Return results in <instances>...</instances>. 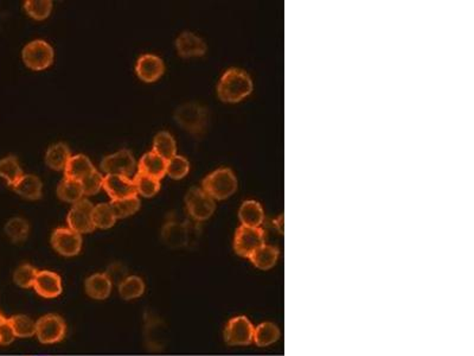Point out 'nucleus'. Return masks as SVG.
Segmentation results:
<instances>
[{"mask_svg": "<svg viewBox=\"0 0 474 356\" xmlns=\"http://www.w3.org/2000/svg\"><path fill=\"white\" fill-rule=\"evenodd\" d=\"M51 245L63 257H74L82 249V236L70 228H57L51 236Z\"/></svg>", "mask_w": 474, "mask_h": 356, "instance_id": "nucleus-12", "label": "nucleus"}, {"mask_svg": "<svg viewBox=\"0 0 474 356\" xmlns=\"http://www.w3.org/2000/svg\"><path fill=\"white\" fill-rule=\"evenodd\" d=\"M202 189L213 200H226L237 190V178L233 170L221 168L204 178Z\"/></svg>", "mask_w": 474, "mask_h": 356, "instance_id": "nucleus-3", "label": "nucleus"}, {"mask_svg": "<svg viewBox=\"0 0 474 356\" xmlns=\"http://www.w3.org/2000/svg\"><path fill=\"white\" fill-rule=\"evenodd\" d=\"M85 286V292L89 297L103 301L111 294L113 283L106 273H95L87 278Z\"/></svg>", "mask_w": 474, "mask_h": 356, "instance_id": "nucleus-18", "label": "nucleus"}, {"mask_svg": "<svg viewBox=\"0 0 474 356\" xmlns=\"http://www.w3.org/2000/svg\"><path fill=\"white\" fill-rule=\"evenodd\" d=\"M16 338H32L36 335V323L25 315H16L8 318Z\"/></svg>", "mask_w": 474, "mask_h": 356, "instance_id": "nucleus-33", "label": "nucleus"}, {"mask_svg": "<svg viewBox=\"0 0 474 356\" xmlns=\"http://www.w3.org/2000/svg\"><path fill=\"white\" fill-rule=\"evenodd\" d=\"M22 58L27 68L36 71H44L53 64L55 53L48 42L36 40L25 45Z\"/></svg>", "mask_w": 474, "mask_h": 356, "instance_id": "nucleus-5", "label": "nucleus"}, {"mask_svg": "<svg viewBox=\"0 0 474 356\" xmlns=\"http://www.w3.org/2000/svg\"><path fill=\"white\" fill-rule=\"evenodd\" d=\"M189 171H190V163L185 157L176 155L171 160H168L166 175L169 177L173 179H182L189 174Z\"/></svg>", "mask_w": 474, "mask_h": 356, "instance_id": "nucleus-36", "label": "nucleus"}, {"mask_svg": "<svg viewBox=\"0 0 474 356\" xmlns=\"http://www.w3.org/2000/svg\"><path fill=\"white\" fill-rule=\"evenodd\" d=\"M165 66L161 58L155 55H142L137 60L135 73L137 77L144 82L151 84L158 80L164 74Z\"/></svg>", "mask_w": 474, "mask_h": 356, "instance_id": "nucleus-14", "label": "nucleus"}, {"mask_svg": "<svg viewBox=\"0 0 474 356\" xmlns=\"http://www.w3.org/2000/svg\"><path fill=\"white\" fill-rule=\"evenodd\" d=\"M57 196L60 200L75 205L79 201L82 200L85 194H83L81 182L71 179V178L64 177L58 184Z\"/></svg>", "mask_w": 474, "mask_h": 356, "instance_id": "nucleus-24", "label": "nucleus"}, {"mask_svg": "<svg viewBox=\"0 0 474 356\" xmlns=\"http://www.w3.org/2000/svg\"><path fill=\"white\" fill-rule=\"evenodd\" d=\"M23 170L19 165L17 157L9 156L0 160V177L6 181L10 187L23 177Z\"/></svg>", "mask_w": 474, "mask_h": 356, "instance_id": "nucleus-27", "label": "nucleus"}, {"mask_svg": "<svg viewBox=\"0 0 474 356\" xmlns=\"http://www.w3.org/2000/svg\"><path fill=\"white\" fill-rule=\"evenodd\" d=\"M5 234L14 244H19L27 239L30 233V225L25 218H12L4 227Z\"/></svg>", "mask_w": 474, "mask_h": 356, "instance_id": "nucleus-28", "label": "nucleus"}, {"mask_svg": "<svg viewBox=\"0 0 474 356\" xmlns=\"http://www.w3.org/2000/svg\"><path fill=\"white\" fill-rule=\"evenodd\" d=\"M111 207L116 213V218H129L140 209V200L137 195L126 197L122 200L111 201Z\"/></svg>", "mask_w": 474, "mask_h": 356, "instance_id": "nucleus-32", "label": "nucleus"}, {"mask_svg": "<svg viewBox=\"0 0 474 356\" xmlns=\"http://www.w3.org/2000/svg\"><path fill=\"white\" fill-rule=\"evenodd\" d=\"M103 176H102L98 170H95L94 173L87 176L85 179L81 181V186L83 189V194L85 196L96 195L102 188H103Z\"/></svg>", "mask_w": 474, "mask_h": 356, "instance_id": "nucleus-37", "label": "nucleus"}, {"mask_svg": "<svg viewBox=\"0 0 474 356\" xmlns=\"http://www.w3.org/2000/svg\"><path fill=\"white\" fill-rule=\"evenodd\" d=\"M70 149L64 142H57L48 149L45 153V164L50 169L61 171L66 169L68 162L70 160Z\"/></svg>", "mask_w": 474, "mask_h": 356, "instance_id": "nucleus-22", "label": "nucleus"}, {"mask_svg": "<svg viewBox=\"0 0 474 356\" xmlns=\"http://www.w3.org/2000/svg\"><path fill=\"white\" fill-rule=\"evenodd\" d=\"M173 118L183 129L194 136H200L208 126L209 113L200 103H187L178 107Z\"/></svg>", "mask_w": 474, "mask_h": 356, "instance_id": "nucleus-4", "label": "nucleus"}, {"mask_svg": "<svg viewBox=\"0 0 474 356\" xmlns=\"http://www.w3.org/2000/svg\"><path fill=\"white\" fill-rule=\"evenodd\" d=\"M24 10L36 21H44L49 17L53 10V1L50 0H27L24 3Z\"/></svg>", "mask_w": 474, "mask_h": 356, "instance_id": "nucleus-34", "label": "nucleus"}, {"mask_svg": "<svg viewBox=\"0 0 474 356\" xmlns=\"http://www.w3.org/2000/svg\"><path fill=\"white\" fill-rule=\"evenodd\" d=\"M67 333V325L62 317L48 314L36 322V335L40 342L50 344L62 341Z\"/></svg>", "mask_w": 474, "mask_h": 356, "instance_id": "nucleus-7", "label": "nucleus"}, {"mask_svg": "<svg viewBox=\"0 0 474 356\" xmlns=\"http://www.w3.org/2000/svg\"><path fill=\"white\" fill-rule=\"evenodd\" d=\"M94 205L88 200L79 201L73 205L70 212L68 214V226L79 234L92 233L95 229L93 222Z\"/></svg>", "mask_w": 474, "mask_h": 356, "instance_id": "nucleus-9", "label": "nucleus"}, {"mask_svg": "<svg viewBox=\"0 0 474 356\" xmlns=\"http://www.w3.org/2000/svg\"><path fill=\"white\" fill-rule=\"evenodd\" d=\"M95 170H96L95 166L88 157L85 155H75V156H71L68 162L67 166L64 169V175L67 178L81 182Z\"/></svg>", "mask_w": 474, "mask_h": 356, "instance_id": "nucleus-20", "label": "nucleus"}, {"mask_svg": "<svg viewBox=\"0 0 474 356\" xmlns=\"http://www.w3.org/2000/svg\"><path fill=\"white\" fill-rule=\"evenodd\" d=\"M107 276L111 278V283L113 281H124V278H127L129 276H126V270H124V266L121 264H113L111 266H109L108 271L106 272Z\"/></svg>", "mask_w": 474, "mask_h": 356, "instance_id": "nucleus-39", "label": "nucleus"}, {"mask_svg": "<svg viewBox=\"0 0 474 356\" xmlns=\"http://www.w3.org/2000/svg\"><path fill=\"white\" fill-rule=\"evenodd\" d=\"M38 271L30 264H23L14 271V281L19 288L23 289H30L34 288L36 277Z\"/></svg>", "mask_w": 474, "mask_h": 356, "instance_id": "nucleus-35", "label": "nucleus"}, {"mask_svg": "<svg viewBox=\"0 0 474 356\" xmlns=\"http://www.w3.org/2000/svg\"><path fill=\"white\" fill-rule=\"evenodd\" d=\"M254 327L246 316L231 318L224 329V341L229 346H248L253 342Z\"/></svg>", "mask_w": 474, "mask_h": 356, "instance_id": "nucleus-10", "label": "nucleus"}, {"mask_svg": "<svg viewBox=\"0 0 474 356\" xmlns=\"http://www.w3.org/2000/svg\"><path fill=\"white\" fill-rule=\"evenodd\" d=\"M239 221L247 227H261L265 221V212L256 201H244L239 210Z\"/></svg>", "mask_w": 474, "mask_h": 356, "instance_id": "nucleus-19", "label": "nucleus"}, {"mask_svg": "<svg viewBox=\"0 0 474 356\" xmlns=\"http://www.w3.org/2000/svg\"><path fill=\"white\" fill-rule=\"evenodd\" d=\"M281 333L278 325L271 322H265L254 328L253 342L259 347H268L279 341Z\"/></svg>", "mask_w": 474, "mask_h": 356, "instance_id": "nucleus-25", "label": "nucleus"}, {"mask_svg": "<svg viewBox=\"0 0 474 356\" xmlns=\"http://www.w3.org/2000/svg\"><path fill=\"white\" fill-rule=\"evenodd\" d=\"M14 338H16V335H14V329L6 318L4 325L0 327V344L8 346L10 343L14 342Z\"/></svg>", "mask_w": 474, "mask_h": 356, "instance_id": "nucleus-38", "label": "nucleus"}, {"mask_svg": "<svg viewBox=\"0 0 474 356\" xmlns=\"http://www.w3.org/2000/svg\"><path fill=\"white\" fill-rule=\"evenodd\" d=\"M279 249H276V247L263 244L260 249H257L249 257V259H250V262H252L254 266L266 271V270H269V268L274 266L276 262H278V259H279Z\"/></svg>", "mask_w": 474, "mask_h": 356, "instance_id": "nucleus-23", "label": "nucleus"}, {"mask_svg": "<svg viewBox=\"0 0 474 356\" xmlns=\"http://www.w3.org/2000/svg\"><path fill=\"white\" fill-rule=\"evenodd\" d=\"M145 291V284L140 277L129 276L119 284V294L124 301L139 298Z\"/></svg>", "mask_w": 474, "mask_h": 356, "instance_id": "nucleus-30", "label": "nucleus"}, {"mask_svg": "<svg viewBox=\"0 0 474 356\" xmlns=\"http://www.w3.org/2000/svg\"><path fill=\"white\" fill-rule=\"evenodd\" d=\"M116 220L118 218L111 203H100V205H94L93 222L95 228L108 229L114 226Z\"/></svg>", "mask_w": 474, "mask_h": 356, "instance_id": "nucleus-29", "label": "nucleus"}, {"mask_svg": "<svg viewBox=\"0 0 474 356\" xmlns=\"http://www.w3.org/2000/svg\"><path fill=\"white\" fill-rule=\"evenodd\" d=\"M166 166H168V160L161 158L159 155H157L153 151L147 152L139 162L137 173L147 175L150 177L160 181L161 178L166 176Z\"/></svg>", "mask_w": 474, "mask_h": 356, "instance_id": "nucleus-17", "label": "nucleus"}, {"mask_svg": "<svg viewBox=\"0 0 474 356\" xmlns=\"http://www.w3.org/2000/svg\"><path fill=\"white\" fill-rule=\"evenodd\" d=\"M152 151L157 153V155H159L165 160H171L172 157L176 156L177 145H176L174 138L171 136V134L166 132V131H161V132L157 134L155 137V140H153Z\"/></svg>", "mask_w": 474, "mask_h": 356, "instance_id": "nucleus-26", "label": "nucleus"}, {"mask_svg": "<svg viewBox=\"0 0 474 356\" xmlns=\"http://www.w3.org/2000/svg\"><path fill=\"white\" fill-rule=\"evenodd\" d=\"M5 320H6V318H5V317L3 316V315H1V314H0V327H1V325H4Z\"/></svg>", "mask_w": 474, "mask_h": 356, "instance_id": "nucleus-40", "label": "nucleus"}, {"mask_svg": "<svg viewBox=\"0 0 474 356\" xmlns=\"http://www.w3.org/2000/svg\"><path fill=\"white\" fill-rule=\"evenodd\" d=\"M103 189L111 201L122 200L137 195L133 179L120 175H107L103 178Z\"/></svg>", "mask_w": 474, "mask_h": 356, "instance_id": "nucleus-13", "label": "nucleus"}, {"mask_svg": "<svg viewBox=\"0 0 474 356\" xmlns=\"http://www.w3.org/2000/svg\"><path fill=\"white\" fill-rule=\"evenodd\" d=\"M187 214L192 220L202 222L213 216L216 209L215 200L204 192L202 188H191L185 196Z\"/></svg>", "mask_w": 474, "mask_h": 356, "instance_id": "nucleus-6", "label": "nucleus"}, {"mask_svg": "<svg viewBox=\"0 0 474 356\" xmlns=\"http://www.w3.org/2000/svg\"><path fill=\"white\" fill-rule=\"evenodd\" d=\"M200 236V222L192 220L190 216L181 220L176 218L174 214H170L161 228V240L170 249L190 247L197 242Z\"/></svg>", "mask_w": 474, "mask_h": 356, "instance_id": "nucleus-1", "label": "nucleus"}, {"mask_svg": "<svg viewBox=\"0 0 474 356\" xmlns=\"http://www.w3.org/2000/svg\"><path fill=\"white\" fill-rule=\"evenodd\" d=\"M265 244V231L261 227L253 228L241 226L236 231L234 249L236 253L249 258L252 254Z\"/></svg>", "mask_w": 474, "mask_h": 356, "instance_id": "nucleus-8", "label": "nucleus"}, {"mask_svg": "<svg viewBox=\"0 0 474 356\" xmlns=\"http://www.w3.org/2000/svg\"><path fill=\"white\" fill-rule=\"evenodd\" d=\"M135 168L137 163L129 150H120L101 160V170L107 175H120L129 178L134 174Z\"/></svg>", "mask_w": 474, "mask_h": 356, "instance_id": "nucleus-11", "label": "nucleus"}, {"mask_svg": "<svg viewBox=\"0 0 474 356\" xmlns=\"http://www.w3.org/2000/svg\"><path fill=\"white\" fill-rule=\"evenodd\" d=\"M176 49L181 58H200L207 53V44L200 36L185 31L178 36L176 40Z\"/></svg>", "mask_w": 474, "mask_h": 356, "instance_id": "nucleus-15", "label": "nucleus"}, {"mask_svg": "<svg viewBox=\"0 0 474 356\" xmlns=\"http://www.w3.org/2000/svg\"><path fill=\"white\" fill-rule=\"evenodd\" d=\"M34 289L44 298H56L62 294V281L57 273L51 271H38Z\"/></svg>", "mask_w": 474, "mask_h": 356, "instance_id": "nucleus-16", "label": "nucleus"}, {"mask_svg": "<svg viewBox=\"0 0 474 356\" xmlns=\"http://www.w3.org/2000/svg\"><path fill=\"white\" fill-rule=\"evenodd\" d=\"M253 92L252 77L242 69L231 68L218 82V95L223 103H235L249 97Z\"/></svg>", "mask_w": 474, "mask_h": 356, "instance_id": "nucleus-2", "label": "nucleus"}, {"mask_svg": "<svg viewBox=\"0 0 474 356\" xmlns=\"http://www.w3.org/2000/svg\"><path fill=\"white\" fill-rule=\"evenodd\" d=\"M133 183L137 195H142L144 197H153L160 190V181L140 173H137V175L134 176Z\"/></svg>", "mask_w": 474, "mask_h": 356, "instance_id": "nucleus-31", "label": "nucleus"}, {"mask_svg": "<svg viewBox=\"0 0 474 356\" xmlns=\"http://www.w3.org/2000/svg\"><path fill=\"white\" fill-rule=\"evenodd\" d=\"M11 188L17 192L18 195L22 196L23 199L35 201L40 200L42 197L43 184L37 176L23 175V177L14 184V187Z\"/></svg>", "mask_w": 474, "mask_h": 356, "instance_id": "nucleus-21", "label": "nucleus"}]
</instances>
